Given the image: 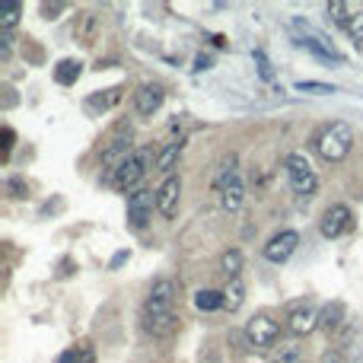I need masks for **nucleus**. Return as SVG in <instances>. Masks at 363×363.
<instances>
[{
	"label": "nucleus",
	"mask_w": 363,
	"mask_h": 363,
	"mask_svg": "<svg viewBox=\"0 0 363 363\" xmlns=\"http://www.w3.org/2000/svg\"><path fill=\"white\" fill-rule=\"evenodd\" d=\"M178 204H182V178L178 175L163 178L156 188V210L166 220H172V217H178Z\"/></svg>",
	"instance_id": "nucleus-7"
},
{
	"label": "nucleus",
	"mask_w": 363,
	"mask_h": 363,
	"mask_svg": "<svg viewBox=\"0 0 363 363\" xmlns=\"http://www.w3.org/2000/svg\"><path fill=\"white\" fill-rule=\"evenodd\" d=\"M19 16H23V4H6L4 10H0V29H4V32L16 29Z\"/></svg>",
	"instance_id": "nucleus-25"
},
{
	"label": "nucleus",
	"mask_w": 363,
	"mask_h": 363,
	"mask_svg": "<svg viewBox=\"0 0 363 363\" xmlns=\"http://www.w3.org/2000/svg\"><path fill=\"white\" fill-rule=\"evenodd\" d=\"M296 89H299V93H318V96L335 93V86H328V83H312V80H299Z\"/></svg>",
	"instance_id": "nucleus-26"
},
{
	"label": "nucleus",
	"mask_w": 363,
	"mask_h": 363,
	"mask_svg": "<svg viewBox=\"0 0 363 363\" xmlns=\"http://www.w3.org/2000/svg\"><path fill=\"white\" fill-rule=\"evenodd\" d=\"M347 35L354 42H363V10H357V16L347 23Z\"/></svg>",
	"instance_id": "nucleus-27"
},
{
	"label": "nucleus",
	"mask_w": 363,
	"mask_h": 363,
	"mask_svg": "<svg viewBox=\"0 0 363 363\" xmlns=\"http://www.w3.org/2000/svg\"><path fill=\"white\" fill-rule=\"evenodd\" d=\"M131 153H134V150H131V125H125V121H121V125L115 127L112 140L105 144V150H102V163L118 166L121 159H127Z\"/></svg>",
	"instance_id": "nucleus-10"
},
{
	"label": "nucleus",
	"mask_w": 363,
	"mask_h": 363,
	"mask_svg": "<svg viewBox=\"0 0 363 363\" xmlns=\"http://www.w3.org/2000/svg\"><path fill=\"white\" fill-rule=\"evenodd\" d=\"M182 146H185L182 140H172V144H166L163 150L156 153V172H163L166 178H169V175H175V172H172V169H175V166H178V156H182Z\"/></svg>",
	"instance_id": "nucleus-15"
},
{
	"label": "nucleus",
	"mask_w": 363,
	"mask_h": 363,
	"mask_svg": "<svg viewBox=\"0 0 363 363\" xmlns=\"http://www.w3.org/2000/svg\"><path fill=\"white\" fill-rule=\"evenodd\" d=\"M150 163H156V156H153L150 146H137V150L131 153L127 159H121L118 166L112 169V185L118 191H137V182L150 172Z\"/></svg>",
	"instance_id": "nucleus-2"
},
{
	"label": "nucleus",
	"mask_w": 363,
	"mask_h": 363,
	"mask_svg": "<svg viewBox=\"0 0 363 363\" xmlns=\"http://www.w3.org/2000/svg\"><path fill=\"white\" fill-rule=\"evenodd\" d=\"M347 226H350V207L347 204H331V207L322 214V220H318V229H322L325 239H338Z\"/></svg>",
	"instance_id": "nucleus-11"
},
{
	"label": "nucleus",
	"mask_w": 363,
	"mask_h": 363,
	"mask_svg": "<svg viewBox=\"0 0 363 363\" xmlns=\"http://www.w3.org/2000/svg\"><path fill=\"white\" fill-rule=\"evenodd\" d=\"M217 267H220V274L226 280H236L242 271V252L239 248H226V252L220 255V261H217Z\"/></svg>",
	"instance_id": "nucleus-16"
},
{
	"label": "nucleus",
	"mask_w": 363,
	"mask_h": 363,
	"mask_svg": "<svg viewBox=\"0 0 363 363\" xmlns=\"http://www.w3.org/2000/svg\"><path fill=\"white\" fill-rule=\"evenodd\" d=\"M125 261H127V252H118V255H115V258H112V267L125 265Z\"/></svg>",
	"instance_id": "nucleus-33"
},
{
	"label": "nucleus",
	"mask_w": 363,
	"mask_h": 363,
	"mask_svg": "<svg viewBox=\"0 0 363 363\" xmlns=\"http://www.w3.org/2000/svg\"><path fill=\"white\" fill-rule=\"evenodd\" d=\"M61 363H93V354L89 350H70L61 357Z\"/></svg>",
	"instance_id": "nucleus-29"
},
{
	"label": "nucleus",
	"mask_w": 363,
	"mask_h": 363,
	"mask_svg": "<svg viewBox=\"0 0 363 363\" xmlns=\"http://www.w3.org/2000/svg\"><path fill=\"white\" fill-rule=\"evenodd\" d=\"M303 360V347L296 341H280L271 350V363H299Z\"/></svg>",
	"instance_id": "nucleus-18"
},
{
	"label": "nucleus",
	"mask_w": 363,
	"mask_h": 363,
	"mask_svg": "<svg viewBox=\"0 0 363 363\" xmlns=\"http://www.w3.org/2000/svg\"><path fill=\"white\" fill-rule=\"evenodd\" d=\"M6 185H10V191H16V197H25V185L19 182V178H10Z\"/></svg>",
	"instance_id": "nucleus-30"
},
{
	"label": "nucleus",
	"mask_w": 363,
	"mask_h": 363,
	"mask_svg": "<svg viewBox=\"0 0 363 363\" xmlns=\"http://www.w3.org/2000/svg\"><path fill=\"white\" fill-rule=\"evenodd\" d=\"M140 328L150 338H172L178 331V316L175 312H140Z\"/></svg>",
	"instance_id": "nucleus-9"
},
{
	"label": "nucleus",
	"mask_w": 363,
	"mask_h": 363,
	"mask_svg": "<svg viewBox=\"0 0 363 363\" xmlns=\"http://www.w3.org/2000/svg\"><path fill=\"white\" fill-rule=\"evenodd\" d=\"M163 86H156V83H144V86L134 89V108H137V115H144V118H150V115H156L159 108H163Z\"/></svg>",
	"instance_id": "nucleus-12"
},
{
	"label": "nucleus",
	"mask_w": 363,
	"mask_h": 363,
	"mask_svg": "<svg viewBox=\"0 0 363 363\" xmlns=\"http://www.w3.org/2000/svg\"><path fill=\"white\" fill-rule=\"evenodd\" d=\"M284 169H287V182H290L293 195H299V197L316 195L318 175H316V169L309 166V159H306L303 153H287V156H284Z\"/></svg>",
	"instance_id": "nucleus-3"
},
{
	"label": "nucleus",
	"mask_w": 363,
	"mask_h": 363,
	"mask_svg": "<svg viewBox=\"0 0 363 363\" xmlns=\"http://www.w3.org/2000/svg\"><path fill=\"white\" fill-rule=\"evenodd\" d=\"M255 61H258V74H261V80H274V67H271V61L265 57V51H255Z\"/></svg>",
	"instance_id": "nucleus-28"
},
{
	"label": "nucleus",
	"mask_w": 363,
	"mask_h": 363,
	"mask_svg": "<svg viewBox=\"0 0 363 363\" xmlns=\"http://www.w3.org/2000/svg\"><path fill=\"white\" fill-rule=\"evenodd\" d=\"M195 306L201 312H217V309H226V299H223L220 290H197L195 293Z\"/></svg>",
	"instance_id": "nucleus-20"
},
{
	"label": "nucleus",
	"mask_w": 363,
	"mask_h": 363,
	"mask_svg": "<svg viewBox=\"0 0 363 363\" xmlns=\"http://www.w3.org/2000/svg\"><path fill=\"white\" fill-rule=\"evenodd\" d=\"M153 207H156V191L150 188H137L127 195V223L134 229H146L153 217Z\"/></svg>",
	"instance_id": "nucleus-5"
},
{
	"label": "nucleus",
	"mask_w": 363,
	"mask_h": 363,
	"mask_svg": "<svg viewBox=\"0 0 363 363\" xmlns=\"http://www.w3.org/2000/svg\"><path fill=\"white\" fill-rule=\"evenodd\" d=\"M296 246H299V233L296 229H284V233H277L274 239H267V246L261 248V255H265L271 265H284V261L296 252Z\"/></svg>",
	"instance_id": "nucleus-8"
},
{
	"label": "nucleus",
	"mask_w": 363,
	"mask_h": 363,
	"mask_svg": "<svg viewBox=\"0 0 363 363\" xmlns=\"http://www.w3.org/2000/svg\"><path fill=\"white\" fill-rule=\"evenodd\" d=\"M296 45H303V48H309L312 54H316V57H322V61H335V64H341V54H338L335 48H325V45L318 42L316 35H303Z\"/></svg>",
	"instance_id": "nucleus-22"
},
{
	"label": "nucleus",
	"mask_w": 363,
	"mask_h": 363,
	"mask_svg": "<svg viewBox=\"0 0 363 363\" xmlns=\"http://www.w3.org/2000/svg\"><path fill=\"white\" fill-rule=\"evenodd\" d=\"M357 16V6L354 4H344V0H331L328 4V19L331 23H338V25H344L347 29V23Z\"/></svg>",
	"instance_id": "nucleus-21"
},
{
	"label": "nucleus",
	"mask_w": 363,
	"mask_h": 363,
	"mask_svg": "<svg viewBox=\"0 0 363 363\" xmlns=\"http://www.w3.org/2000/svg\"><path fill=\"white\" fill-rule=\"evenodd\" d=\"M175 296H178L175 280H172V277H159V280H153L150 293H146L144 309L146 312H172V306H175Z\"/></svg>",
	"instance_id": "nucleus-6"
},
{
	"label": "nucleus",
	"mask_w": 363,
	"mask_h": 363,
	"mask_svg": "<svg viewBox=\"0 0 363 363\" xmlns=\"http://www.w3.org/2000/svg\"><path fill=\"white\" fill-rule=\"evenodd\" d=\"M207 67H210V57H204V54H201V57L195 61V70H207Z\"/></svg>",
	"instance_id": "nucleus-32"
},
{
	"label": "nucleus",
	"mask_w": 363,
	"mask_h": 363,
	"mask_svg": "<svg viewBox=\"0 0 363 363\" xmlns=\"http://www.w3.org/2000/svg\"><path fill=\"white\" fill-rule=\"evenodd\" d=\"M344 325V306L341 303H328L322 312H318V328H325L331 335V331H338Z\"/></svg>",
	"instance_id": "nucleus-17"
},
{
	"label": "nucleus",
	"mask_w": 363,
	"mask_h": 363,
	"mask_svg": "<svg viewBox=\"0 0 363 363\" xmlns=\"http://www.w3.org/2000/svg\"><path fill=\"white\" fill-rule=\"evenodd\" d=\"M312 146H316V153L325 163H341V159H347L350 150H354V131H350L344 121H331V125H325L322 131L316 134Z\"/></svg>",
	"instance_id": "nucleus-1"
},
{
	"label": "nucleus",
	"mask_w": 363,
	"mask_h": 363,
	"mask_svg": "<svg viewBox=\"0 0 363 363\" xmlns=\"http://www.w3.org/2000/svg\"><path fill=\"white\" fill-rule=\"evenodd\" d=\"M242 201H246V185H242V178L236 175L229 185H223L220 188V204L226 214H236V210L242 207Z\"/></svg>",
	"instance_id": "nucleus-14"
},
{
	"label": "nucleus",
	"mask_w": 363,
	"mask_h": 363,
	"mask_svg": "<svg viewBox=\"0 0 363 363\" xmlns=\"http://www.w3.org/2000/svg\"><path fill=\"white\" fill-rule=\"evenodd\" d=\"M80 61H61L54 67V80L61 83V86H70V83H76V76H80Z\"/></svg>",
	"instance_id": "nucleus-24"
},
{
	"label": "nucleus",
	"mask_w": 363,
	"mask_h": 363,
	"mask_svg": "<svg viewBox=\"0 0 363 363\" xmlns=\"http://www.w3.org/2000/svg\"><path fill=\"white\" fill-rule=\"evenodd\" d=\"M223 299H226V309L229 312H236L242 303H246V284H242V277L229 280V287L223 290Z\"/></svg>",
	"instance_id": "nucleus-23"
},
{
	"label": "nucleus",
	"mask_w": 363,
	"mask_h": 363,
	"mask_svg": "<svg viewBox=\"0 0 363 363\" xmlns=\"http://www.w3.org/2000/svg\"><path fill=\"white\" fill-rule=\"evenodd\" d=\"M246 341L258 350H274L280 341V322L271 318L267 312H258L246 322Z\"/></svg>",
	"instance_id": "nucleus-4"
},
{
	"label": "nucleus",
	"mask_w": 363,
	"mask_h": 363,
	"mask_svg": "<svg viewBox=\"0 0 363 363\" xmlns=\"http://www.w3.org/2000/svg\"><path fill=\"white\" fill-rule=\"evenodd\" d=\"M287 328H290V335H296V338L312 335V331L318 328V309H312V306H296V309L287 316Z\"/></svg>",
	"instance_id": "nucleus-13"
},
{
	"label": "nucleus",
	"mask_w": 363,
	"mask_h": 363,
	"mask_svg": "<svg viewBox=\"0 0 363 363\" xmlns=\"http://www.w3.org/2000/svg\"><path fill=\"white\" fill-rule=\"evenodd\" d=\"M236 166H239V159H236V153H229V156L220 159V166H217V175H214V188L220 191L223 185H229L239 172H236Z\"/></svg>",
	"instance_id": "nucleus-19"
},
{
	"label": "nucleus",
	"mask_w": 363,
	"mask_h": 363,
	"mask_svg": "<svg viewBox=\"0 0 363 363\" xmlns=\"http://www.w3.org/2000/svg\"><path fill=\"white\" fill-rule=\"evenodd\" d=\"M4 140H6V144H4V156H6V153H10V146H13V131H10V127H4Z\"/></svg>",
	"instance_id": "nucleus-31"
}]
</instances>
